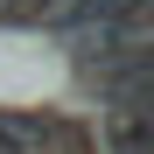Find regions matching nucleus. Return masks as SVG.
<instances>
[{"instance_id": "f257e3e1", "label": "nucleus", "mask_w": 154, "mask_h": 154, "mask_svg": "<svg viewBox=\"0 0 154 154\" xmlns=\"http://www.w3.org/2000/svg\"><path fill=\"white\" fill-rule=\"evenodd\" d=\"M140 7L147 0H70L56 14V28H119V35H140Z\"/></svg>"}, {"instance_id": "f03ea898", "label": "nucleus", "mask_w": 154, "mask_h": 154, "mask_svg": "<svg viewBox=\"0 0 154 154\" xmlns=\"http://www.w3.org/2000/svg\"><path fill=\"white\" fill-rule=\"evenodd\" d=\"M105 147H112V154H154V119H147V105H112V112H105Z\"/></svg>"}, {"instance_id": "7ed1b4c3", "label": "nucleus", "mask_w": 154, "mask_h": 154, "mask_svg": "<svg viewBox=\"0 0 154 154\" xmlns=\"http://www.w3.org/2000/svg\"><path fill=\"white\" fill-rule=\"evenodd\" d=\"M63 7H70V0H21V14H35V21H56Z\"/></svg>"}, {"instance_id": "20e7f679", "label": "nucleus", "mask_w": 154, "mask_h": 154, "mask_svg": "<svg viewBox=\"0 0 154 154\" xmlns=\"http://www.w3.org/2000/svg\"><path fill=\"white\" fill-rule=\"evenodd\" d=\"M0 14H21V0H0Z\"/></svg>"}]
</instances>
